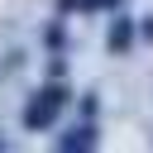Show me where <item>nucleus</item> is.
Masks as SVG:
<instances>
[{"label":"nucleus","mask_w":153,"mask_h":153,"mask_svg":"<svg viewBox=\"0 0 153 153\" xmlns=\"http://www.w3.org/2000/svg\"><path fill=\"white\" fill-rule=\"evenodd\" d=\"M67 100H72V91H67V76H62V81L53 76L43 91H33V96H29V105H24V115H19V120H24V129H33V134L53 129Z\"/></svg>","instance_id":"f257e3e1"},{"label":"nucleus","mask_w":153,"mask_h":153,"mask_svg":"<svg viewBox=\"0 0 153 153\" xmlns=\"http://www.w3.org/2000/svg\"><path fill=\"white\" fill-rule=\"evenodd\" d=\"M96 143H100V129H96L91 120H81L76 129H67V134H57V139H53V148H57V153H91Z\"/></svg>","instance_id":"f03ea898"},{"label":"nucleus","mask_w":153,"mask_h":153,"mask_svg":"<svg viewBox=\"0 0 153 153\" xmlns=\"http://www.w3.org/2000/svg\"><path fill=\"white\" fill-rule=\"evenodd\" d=\"M134 38H139V19L115 14V19H110V33H105V48L120 57V53H129V48H134Z\"/></svg>","instance_id":"7ed1b4c3"},{"label":"nucleus","mask_w":153,"mask_h":153,"mask_svg":"<svg viewBox=\"0 0 153 153\" xmlns=\"http://www.w3.org/2000/svg\"><path fill=\"white\" fill-rule=\"evenodd\" d=\"M43 38H48V48H67V29H62V24H48Z\"/></svg>","instance_id":"20e7f679"},{"label":"nucleus","mask_w":153,"mask_h":153,"mask_svg":"<svg viewBox=\"0 0 153 153\" xmlns=\"http://www.w3.org/2000/svg\"><path fill=\"white\" fill-rule=\"evenodd\" d=\"M115 5H120V0H76V10H86V14H91V10H115Z\"/></svg>","instance_id":"39448f33"},{"label":"nucleus","mask_w":153,"mask_h":153,"mask_svg":"<svg viewBox=\"0 0 153 153\" xmlns=\"http://www.w3.org/2000/svg\"><path fill=\"white\" fill-rule=\"evenodd\" d=\"M139 38H148V43H153V14H148V19H139Z\"/></svg>","instance_id":"423d86ee"},{"label":"nucleus","mask_w":153,"mask_h":153,"mask_svg":"<svg viewBox=\"0 0 153 153\" xmlns=\"http://www.w3.org/2000/svg\"><path fill=\"white\" fill-rule=\"evenodd\" d=\"M5 148H10V139H5V134H0V153H5Z\"/></svg>","instance_id":"0eeeda50"}]
</instances>
